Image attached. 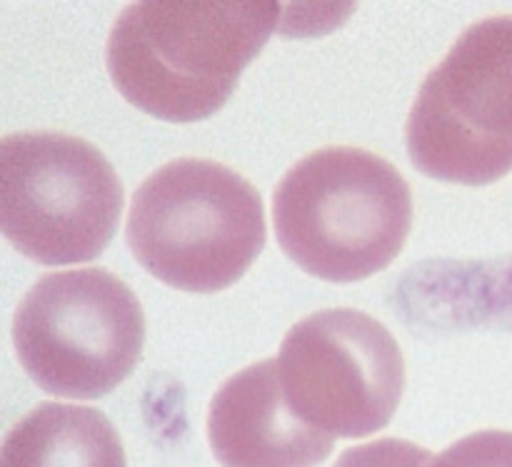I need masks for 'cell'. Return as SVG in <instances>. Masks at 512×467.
Instances as JSON below:
<instances>
[{
  "label": "cell",
  "instance_id": "4",
  "mask_svg": "<svg viewBox=\"0 0 512 467\" xmlns=\"http://www.w3.org/2000/svg\"><path fill=\"white\" fill-rule=\"evenodd\" d=\"M143 340L138 298L103 268L45 275L13 320L20 365L55 398L95 400L113 393L138 365Z\"/></svg>",
  "mask_w": 512,
  "mask_h": 467
},
{
  "label": "cell",
  "instance_id": "7",
  "mask_svg": "<svg viewBox=\"0 0 512 467\" xmlns=\"http://www.w3.org/2000/svg\"><path fill=\"white\" fill-rule=\"evenodd\" d=\"M275 363L293 413L330 438L378 433L403 398V353L390 330L360 310L335 308L300 320Z\"/></svg>",
  "mask_w": 512,
  "mask_h": 467
},
{
  "label": "cell",
  "instance_id": "9",
  "mask_svg": "<svg viewBox=\"0 0 512 467\" xmlns=\"http://www.w3.org/2000/svg\"><path fill=\"white\" fill-rule=\"evenodd\" d=\"M0 467H125V453L103 413L43 403L10 430Z\"/></svg>",
  "mask_w": 512,
  "mask_h": 467
},
{
  "label": "cell",
  "instance_id": "3",
  "mask_svg": "<svg viewBox=\"0 0 512 467\" xmlns=\"http://www.w3.org/2000/svg\"><path fill=\"white\" fill-rule=\"evenodd\" d=\"M125 235L153 278L185 293H218L263 250V203L225 165L173 160L135 190Z\"/></svg>",
  "mask_w": 512,
  "mask_h": 467
},
{
  "label": "cell",
  "instance_id": "2",
  "mask_svg": "<svg viewBox=\"0 0 512 467\" xmlns=\"http://www.w3.org/2000/svg\"><path fill=\"white\" fill-rule=\"evenodd\" d=\"M273 220L280 248L305 273L355 283L398 258L413 195L388 160L360 148H323L280 180Z\"/></svg>",
  "mask_w": 512,
  "mask_h": 467
},
{
  "label": "cell",
  "instance_id": "1",
  "mask_svg": "<svg viewBox=\"0 0 512 467\" xmlns=\"http://www.w3.org/2000/svg\"><path fill=\"white\" fill-rule=\"evenodd\" d=\"M280 5L260 0H143L118 15L108 73L128 103L170 123L205 120L268 43Z\"/></svg>",
  "mask_w": 512,
  "mask_h": 467
},
{
  "label": "cell",
  "instance_id": "10",
  "mask_svg": "<svg viewBox=\"0 0 512 467\" xmlns=\"http://www.w3.org/2000/svg\"><path fill=\"white\" fill-rule=\"evenodd\" d=\"M433 467H512V433L483 430L450 445Z\"/></svg>",
  "mask_w": 512,
  "mask_h": 467
},
{
  "label": "cell",
  "instance_id": "8",
  "mask_svg": "<svg viewBox=\"0 0 512 467\" xmlns=\"http://www.w3.org/2000/svg\"><path fill=\"white\" fill-rule=\"evenodd\" d=\"M208 440L223 467H315L335 443L293 413L275 360L240 370L215 393Z\"/></svg>",
  "mask_w": 512,
  "mask_h": 467
},
{
  "label": "cell",
  "instance_id": "5",
  "mask_svg": "<svg viewBox=\"0 0 512 467\" xmlns=\"http://www.w3.org/2000/svg\"><path fill=\"white\" fill-rule=\"evenodd\" d=\"M408 153L420 173L488 185L512 170V18L470 25L425 78L410 110Z\"/></svg>",
  "mask_w": 512,
  "mask_h": 467
},
{
  "label": "cell",
  "instance_id": "6",
  "mask_svg": "<svg viewBox=\"0 0 512 467\" xmlns=\"http://www.w3.org/2000/svg\"><path fill=\"white\" fill-rule=\"evenodd\" d=\"M120 210L118 175L85 140L20 133L0 145V228L25 258L40 265L98 258Z\"/></svg>",
  "mask_w": 512,
  "mask_h": 467
},
{
  "label": "cell",
  "instance_id": "11",
  "mask_svg": "<svg viewBox=\"0 0 512 467\" xmlns=\"http://www.w3.org/2000/svg\"><path fill=\"white\" fill-rule=\"evenodd\" d=\"M433 455L405 440H375L340 455L335 467H433Z\"/></svg>",
  "mask_w": 512,
  "mask_h": 467
}]
</instances>
